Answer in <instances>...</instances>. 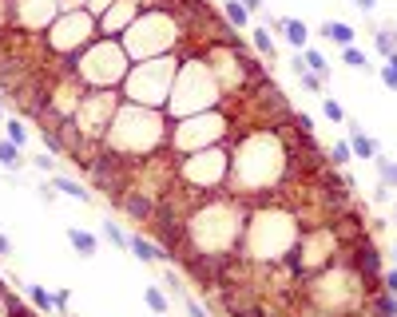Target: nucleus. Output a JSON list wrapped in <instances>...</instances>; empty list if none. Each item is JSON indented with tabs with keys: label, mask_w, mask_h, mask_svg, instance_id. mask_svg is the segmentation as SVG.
<instances>
[{
	"label": "nucleus",
	"mask_w": 397,
	"mask_h": 317,
	"mask_svg": "<svg viewBox=\"0 0 397 317\" xmlns=\"http://www.w3.org/2000/svg\"><path fill=\"white\" fill-rule=\"evenodd\" d=\"M171 80H175V60L159 56V60L136 64V72L127 75V99L139 108H163L171 96Z\"/></svg>",
	"instance_id": "f257e3e1"
},
{
	"label": "nucleus",
	"mask_w": 397,
	"mask_h": 317,
	"mask_svg": "<svg viewBox=\"0 0 397 317\" xmlns=\"http://www.w3.org/2000/svg\"><path fill=\"white\" fill-rule=\"evenodd\" d=\"M136 32H124L120 44H127L131 56H147L151 48H167L175 40V20H167L163 13H139L136 16Z\"/></svg>",
	"instance_id": "f03ea898"
},
{
	"label": "nucleus",
	"mask_w": 397,
	"mask_h": 317,
	"mask_svg": "<svg viewBox=\"0 0 397 317\" xmlns=\"http://www.w3.org/2000/svg\"><path fill=\"white\" fill-rule=\"evenodd\" d=\"M92 32H96V16L87 13V8H68V13L48 28V44L68 56V52L84 48L87 40H92Z\"/></svg>",
	"instance_id": "7ed1b4c3"
},
{
	"label": "nucleus",
	"mask_w": 397,
	"mask_h": 317,
	"mask_svg": "<svg viewBox=\"0 0 397 317\" xmlns=\"http://www.w3.org/2000/svg\"><path fill=\"white\" fill-rule=\"evenodd\" d=\"M124 44L120 40H103V44H96V48L84 56V64H80V72L92 80V84H115L120 75H124Z\"/></svg>",
	"instance_id": "20e7f679"
},
{
	"label": "nucleus",
	"mask_w": 397,
	"mask_h": 317,
	"mask_svg": "<svg viewBox=\"0 0 397 317\" xmlns=\"http://www.w3.org/2000/svg\"><path fill=\"white\" fill-rule=\"evenodd\" d=\"M80 127H84L87 135H103V127L115 119L112 111H115V96L112 91H92V96L80 103Z\"/></svg>",
	"instance_id": "39448f33"
},
{
	"label": "nucleus",
	"mask_w": 397,
	"mask_h": 317,
	"mask_svg": "<svg viewBox=\"0 0 397 317\" xmlns=\"http://www.w3.org/2000/svg\"><path fill=\"white\" fill-rule=\"evenodd\" d=\"M226 171V155L223 151H203V155L187 158L183 163V175L191 179V183H219Z\"/></svg>",
	"instance_id": "423d86ee"
},
{
	"label": "nucleus",
	"mask_w": 397,
	"mask_h": 317,
	"mask_svg": "<svg viewBox=\"0 0 397 317\" xmlns=\"http://www.w3.org/2000/svg\"><path fill=\"white\" fill-rule=\"evenodd\" d=\"M349 266H354L358 281H377V274H382V258H377V250L361 238V242L349 250Z\"/></svg>",
	"instance_id": "0eeeda50"
},
{
	"label": "nucleus",
	"mask_w": 397,
	"mask_h": 317,
	"mask_svg": "<svg viewBox=\"0 0 397 317\" xmlns=\"http://www.w3.org/2000/svg\"><path fill=\"white\" fill-rule=\"evenodd\" d=\"M127 250H131L139 262H171V254H167L163 246L147 242V238H139V234H127Z\"/></svg>",
	"instance_id": "6e6552de"
},
{
	"label": "nucleus",
	"mask_w": 397,
	"mask_h": 317,
	"mask_svg": "<svg viewBox=\"0 0 397 317\" xmlns=\"http://www.w3.org/2000/svg\"><path fill=\"white\" fill-rule=\"evenodd\" d=\"M274 24L282 28V36H286V44H290V48L306 52V40H310V28L302 24V20H294V16H286V20H274Z\"/></svg>",
	"instance_id": "1a4fd4ad"
},
{
	"label": "nucleus",
	"mask_w": 397,
	"mask_h": 317,
	"mask_svg": "<svg viewBox=\"0 0 397 317\" xmlns=\"http://www.w3.org/2000/svg\"><path fill=\"white\" fill-rule=\"evenodd\" d=\"M120 207H124L127 214H131V219H143V222L155 219V202H151V198L143 195V191H136V195H124V202H120Z\"/></svg>",
	"instance_id": "9d476101"
},
{
	"label": "nucleus",
	"mask_w": 397,
	"mask_h": 317,
	"mask_svg": "<svg viewBox=\"0 0 397 317\" xmlns=\"http://www.w3.org/2000/svg\"><path fill=\"white\" fill-rule=\"evenodd\" d=\"M68 242L75 246L80 258H96V250H99V238L92 230H84V226H72V230H68Z\"/></svg>",
	"instance_id": "9b49d317"
},
{
	"label": "nucleus",
	"mask_w": 397,
	"mask_h": 317,
	"mask_svg": "<svg viewBox=\"0 0 397 317\" xmlns=\"http://www.w3.org/2000/svg\"><path fill=\"white\" fill-rule=\"evenodd\" d=\"M322 32H326L330 40H334V44H342V48H354V40H358V32H354V28H349L346 20H326Z\"/></svg>",
	"instance_id": "f8f14e48"
},
{
	"label": "nucleus",
	"mask_w": 397,
	"mask_h": 317,
	"mask_svg": "<svg viewBox=\"0 0 397 317\" xmlns=\"http://www.w3.org/2000/svg\"><path fill=\"white\" fill-rule=\"evenodd\" d=\"M52 186H56L60 195L75 198V202H92V195H87V191H84L80 183H75V179H68V175H56V179H52Z\"/></svg>",
	"instance_id": "ddd939ff"
},
{
	"label": "nucleus",
	"mask_w": 397,
	"mask_h": 317,
	"mask_svg": "<svg viewBox=\"0 0 397 317\" xmlns=\"http://www.w3.org/2000/svg\"><path fill=\"white\" fill-rule=\"evenodd\" d=\"M349 151H354L358 158H373V155H377V143H373L370 135H361L358 127H354V131H349Z\"/></svg>",
	"instance_id": "4468645a"
},
{
	"label": "nucleus",
	"mask_w": 397,
	"mask_h": 317,
	"mask_svg": "<svg viewBox=\"0 0 397 317\" xmlns=\"http://www.w3.org/2000/svg\"><path fill=\"white\" fill-rule=\"evenodd\" d=\"M373 314L377 317H397V293H385V290L373 293Z\"/></svg>",
	"instance_id": "2eb2a0df"
},
{
	"label": "nucleus",
	"mask_w": 397,
	"mask_h": 317,
	"mask_svg": "<svg viewBox=\"0 0 397 317\" xmlns=\"http://www.w3.org/2000/svg\"><path fill=\"white\" fill-rule=\"evenodd\" d=\"M143 302H147L151 314H167V309H171V302H167V293H163L159 286H147V290H143Z\"/></svg>",
	"instance_id": "dca6fc26"
},
{
	"label": "nucleus",
	"mask_w": 397,
	"mask_h": 317,
	"mask_svg": "<svg viewBox=\"0 0 397 317\" xmlns=\"http://www.w3.org/2000/svg\"><path fill=\"white\" fill-rule=\"evenodd\" d=\"M20 163H24V158H20V147H16L13 139H4V143H0V167H8V171H16Z\"/></svg>",
	"instance_id": "f3484780"
},
{
	"label": "nucleus",
	"mask_w": 397,
	"mask_h": 317,
	"mask_svg": "<svg viewBox=\"0 0 397 317\" xmlns=\"http://www.w3.org/2000/svg\"><path fill=\"white\" fill-rule=\"evenodd\" d=\"M302 60H306V68H310L318 80H330V68H326V56H322V52L306 48V52H302Z\"/></svg>",
	"instance_id": "a211bd4d"
},
{
	"label": "nucleus",
	"mask_w": 397,
	"mask_h": 317,
	"mask_svg": "<svg viewBox=\"0 0 397 317\" xmlns=\"http://www.w3.org/2000/svg\"><path fill=\"white\" fill-rule=\"evenodd\" d=\"M28 297H32V305H40V314H52V309H56V293H48L44 286H32Z\"/></svg>",
	"instance_id": "6ab92c4d"
},
{
	"label": "nucleus",
	"mask_w": 397,
	"mask_h": 317,
	"mask_svg": "<svg viewBox=\"0 0 397 317\" xmlns=\"http://www.w3.org/2000/svg\"><path fill=\"white\" fill-rule=\"evenodd\" d=\"M223 16H226V20H231L235 28H243V24L250 20V13L243 8V4H238V0H226V4H223Z\"/></svg>",
	"instance_id": "aec40b11"
},
{
	"label": "nucleus",
	"mask_w": 397,
	"mask_h": 317,
	"mask_svg": "<svg viewBox=\"0 0 397 317\" xmlns=\"http://www.w3.org/2000/svg\"><path fill=\"white\" fill-rule=\"evenodd\" d=\"M342 60H346L354 72H370V68H373V64L366 60V52H361V48H342Z\"/></svg>",
	"instance_id": "412c9836"
},
{
	"label": "nucleus",
	"mask_w": 397,
	"mask_h": 317,
	"mask_svg": "<svg viewBox=\"0 0 397 317\" xmlns=\"http://www.w3.org/2000/svg\"><path fill=\"white\" fill-rule=\"evenodd\" d=\"M373 167H377V175H382L385 186H397V163H389V158L373 155Z\"/></svg>",
	"instance_id": "4be33fe9"
},
{
	"label": "nucleus",
	"mask_w": 397,
	"mask_h": 317,
	"mask_svg": "<svg viewBox=\"0 0 397 317\" xmlns=\"http://www.w3.org/2000/svg\"><path fill=\"white\" fill-rule=\"evenodd\" d=\"M377 75H382V84H389L397 91V52H394V56H385V64H382V72H377Z\"/></svg>",
	"instance_id": "5701e85b"
},
{
	"label": "nucleus",
	"mask_w": 397,
	"mask_h": 317,
	"mask_svg": "<svg viewBox=\"0 0 397 317\" xmlns=\"http://www.w3.org/2000/svg\"><path fill=\"white\" fill-rule=\"evenodd\" d=\"M373 48L382 52V56H394V52H397V44H394V36H389L385 28H377V32H373Z\"/></svg>",
	"instance_id": "b1692460"
},
{
	"label": "nucleus",
	"mask_w": 397,
	"mask_h": 317,
	"mask_svg": "<svg viewBox=\"0 0 397 317\" xmlns=\"http://www.w3.org/2000/svg\"><path fill=\"white\" fill-rule=\"evenodd\" d=\"M4 131H8V139H13L16 147H24V143H28V127H24L20 119H8V123H4Z\"/></svg>",
	"instance_id": "393cba45"
},
{
	"label": "nucleus",
	"mask_w": 397,
	"mask_h": 317,
	"mask_svg": "<svg viewBox=\"0 0 397 317\" xmlns=\"http://www.w3.org/2000/svg\"><path fill=\"white\" fill-rule=\"evenodd\" d=\"M254 48H259L266 60L274 56V40H270V32H266V28H254Z\"/></svg>",
	"instance_id": "a878e982"
},
{
	"label": "nucleus",
	"mask_w": 397,
	"mask_h": 317,
	"mask_svg": "<svg viewBox=\"0 0 397 317\" xmlns=\"http://www.w3.org/2000/svg\"><path fill=\"white\" fill-rule=\"evenodd\" d=\"M349 158H354L349 143H334V147H330V163H334V167H346Z\"/></svg>",
	"instance_id": "bb28decb"
},
{
	"label": "nucleus",
	"mask_w": 397,
	"mask_h": 317,
	"mask_svg": "<svg viewBox=\"0 0 397 317\" xmlns=\"http://www.w3.org/2000/svg\"><path fill=\"white\" fill-rule=\"evenodd\" d=\"M103 234H108V242L112 246H120V250H127V234L115 226V222H103Z\"/></svg>",
	"instance_id": "cd10ccee"
},
{
	"label": "nucleus",
	"mask_w": 397,
	"mask_h": 317,
	"mask_svg": "<svg viewBox=\"0 0 397 317\" xmlns=\"http://www.w3.org/2000/svg\"><path fill=\"white\" fill-rule=\"evenodd\" d=\"M290 123L298 127V135H314V119L306 115V111H294V115H290Z\"/></svg>",
	"instance_id": "c85d7f7f"
},
{
	"label": "nucleus",
	"mask_w": 397,
	"mask_h": 317,
	"mask_svg": "<svg viewBox=\"0 0 397 317\" xmlns=\"http://www.w3.org/2000/svg\"><path fill=\"white\" fill-rule=\"evenodd\" d=\"M322 108H326V119H334V123L346 119V111H342V103H338V99H326L322 96Z\"/></svg>",
	"instance_id": "c756f323"
},
{
	"label": "nucleus",
	"mask_w": 397,
	"mask_h": 317,
	"mask_svg": "<svg viewBox=\"0 0 397 317\" xmlns=\"http://www.w3.org/2000/svg\"><path fill=\"white\" fill-rule=\"evenodd\" d=\"M179 302L187 305V314H191V317H207V309H203V305H198L195 297H191V293H183V297H179Z\"/></svg>",
	"instance_id": "7c9ffc66"
},
{
	"label": "nucleus",
	"mask_w": 397,
	"mask_h": 317,
	"mask_svg": "<svg viewBox=\"0 0 397 317\" xmlns=\"http://www.w3.org/2000/svg\"><path fill=\"white\" fill-rule=\"evenodd\" d=\"M112 4H115V0H87V13H92V16H103Z\"/></svg>",
	"instance_id": "2f4dec72"
},
{
	"label": "nucleus",
	"mask_w": 397,
	"mask_h": 317,
	"mask_svg": "<svg viewBox=\"0 0 397 317\" xmlns=\"http://www.w3.org/2000/svg\"><path fill=\"white\" fill-rule=\"evenodd\" d=\"M382 290L385 293H397V266L389 270V274H382Z\"/></svg>",
	"instance_id": "473e14b6"
},
{
	"label": "nucleus",
	"mask_w": 397,
	"mask_h": 317,
	"mask_svg": "<svg viewBox=\"0 0 397 317\" xmlns=\"http://www.w3.org/2000/svg\"><path fill=\"white\" fill-rule=\"evenodd\" d=\"M32 163H36L40 171H48V175H56V158H48V155H36V158H32Z\"/></svg>",
	"instance_id": "72a5a7b5"
},
{
	"label": "nucleus",
	"mask_w": 397,
	"mask_h": 317,
	"mask_svg": "<svg viewBox=\"0 0 397 317\" xmlns=\"http://www.w3.org/2000/svg\"><path fill=\"white\" fill-rule=\"evenodd\" d=\"M238 4H243V8H247L250 16H254V13H262V0H238Z\"/></svg>",
	"instance_id": "f704fd0d"
},
{
	"label": "nucleus",
	"mask_w": 397,
	"mask_h": 317,
	"mask_svg": "<svg viewBox=\"0 0 397 317\" xmlns=\"http://www.w3.org/2000/svg\"><path fill=\"white\" fill-rule=\"evenodd\" d=\"M354 4H358L361 13H373V8H377V0H354Z\"/></svg>",
	"instance_id": "c9c22d12"
},
{
	"label": "nucleus",
	"mask_w": 397,
	"mask_h": 317,
	"mask_svg": "<svg viewBox=\"0 0 397 317\" xmlns=\"http://www.w3.org/2000/svg\"><path fill=\"white\" fill-rule=\"evenodd\" d=\"M0 254H13V242H8L4 234H0Z\"/></svg>",
	"instance_id": "e433bc0d"
},
{
	"label": "nucleus",
	"mask_w": 397,
	"mask_h": 317,
	"mask_svg": "<svg viewBox=\"0 0 397 317\" xmlns=\"http://www.w3.org/2000/svg\"><path fill=\"white\" fill-rule=\"evenodd\" d=\"M64 8H80V4H84V0H60Z\"/></svg>",
	"instance_id": "4c0bfd02"
},
{
	"label": "nucleus",
	"mask_w": 397,
	"mask_h": 317,
	"mask_svg": "<svg viewBox=\"0 0 397 317\" xmlns=\"http://www.w3.org/2000/svg\"><path fill=\"white\" fill-rule=\"evenodd\" d=\"M394 262H397V246H394Z\"/></svg>",
	"instance_id": "58836bf2"
},
{
	"label": "nucleus",
	"mask_w": 397,
	"mask_h": 317,
	"mask_svg": "<svg viewBox=\"0 0 397 317\" xmlns=\"http://www.w3.org/2000/svg\"><path fill=\"white\" fill-rule=\"evenodd\" d=\"M0 119H4V108H0Z\"/></svg>",
	"instance_id": "ea45409f"
},
{
	"label": "nucleus",
	"mask_w": 397,
	"mask_h": 317,
	"mask_svg": "<svg viewBox=\"0 0 397 317\" xmlns=\"http://www.w3.org/2000/svg\"><path fill=\"white\" fill-rule=\"evenodd\" d=\"M64 317H75V314H64Z\"/></svg>",
	"instance_id": "a19ab883"
},
{
	"label": "nucleus",
	"mask_w": 397,
	"mask_h": 317,
	"mask_svg": "<svg viewBox=\"0 0 397 317\" xmlns=\"http://www.w3.org/2000/svg\"><path fill=\"white\" fill-rule=\"evenodd\" d=\"M155 317H167V314H155Z\"/></svg>",
	"instance_id": "79ce46f5"
},
{
	"label": "nucleus",
	"mask_w": 397,
	"mask_h": 317,
	"mask_svg": "<svg viewBox=\"0 0 397 317\" xmlns=\"http://www.w3.org/2000/svg\"><path fill=\"white\" fill-rule=\"evenodd\" d=\"M394 219H397V210H394Z\"/></svg>",
	"instance_id": "37998d69"
}]
</instances>
